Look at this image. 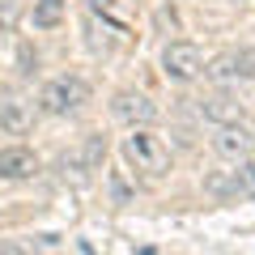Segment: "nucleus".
Wrapping results in <instances>:
<instances>
[{"instance_id": "obj_1", "label": "nucleus", "mask_w": 255, "mask_h": 255, "mask_svg": "<svg viewBox=\"0 0 255 255\" xmlns=\"http://www.w3.org/2000/svg\"><path fill=\"white\" fill-rule=\"evenodd\" d=\"M124 162L132 166V170L157 179V174L170 170V145H166L162 136H153L149 128H132L124 136Z\"/></svg>"}, {"instance_id": "obj_2", "label": "nucleus", "mask_w": 255, "mask_h": 255, "mask_svg": "<svg viewBox=\"0 0 255 255\" xmlns=\"http://www.w3.org/2000/svg\"><path fill=\"white\" fill-rule=\"evenodd\" d=\"M85 102H90V85H85L77 73L51 77V81L38 90V107H43L47 115H77Z\"/></svg>"}, {"instance_id": "obj_3", "label": "nucleus", "mask_w": 255, "mask_h": 255, "mask_svg": "<svg viewBox=\"0 0 255 255\" xmlns=\"http://www.w3.org/2000/svg\"><path fill=\"white\" fill-rule=\"evenodd\" d=\"M209 81L217 85H238V81H255V51L251 47H226L221 55H213L204 64Z\"/></svg>"}, {"instance_id": "obj_4", "label": "nucleus", "mask_w": 255, "mask_h": 255, "mask_svg": "<svg viewBox=\"0 0 255 255\" xmlns=\"http://www.w3.org/2000/svg\"><path fill=\"white\" fill-rule=\"evenodd\" d=\"M204 191L217 196V200H251L255 196V162L243 157V162H234V170H221L213 179H204Z\"/></svg>"}, {"instance_id": "obj_5", "label": "nucleus", "mask_w": 255, "mask_h": 255, "mask_svg": "<svg viewBox=\"0 0 255 255\" xmlns=\"http://www.w3.org/2000/svg\"><path fill=\"white\" fill-rule=\"evenodd\" d=\"M162 73L170 81H196L204 73V51L187 38H174V43L162 47Z\"/></svg>"}, {"instance_id": "obj_6", "label": "nucleus", "mask_w": 255, "mask_h": 255, "mask_svg": "<svg viewBox=\"0 0 255 255\" xmlns=\"http://www.w3.org/2000/svg\"><path fill=\"white\" fill-rule=\"evenodd\" d=\"M213 153L226 157V162H243V157L255 153V132L238 124H217V136H213Z\"/></svg>"}, {"instance_id": "obj_7", "label": "nucleus", "mask_w": 255, "mask_h": 255, "mask_svg": "<svg viewBox=\"0 0 255 255\" xmlns=\"http://www.w3.org/2000/svg\"><path fill=\"white\" fill-rule=\"evenodd\" d=\"M111 111H115V119H119V124H128V128H149L157 119V102L149 98V94H136V90L115 94Z\"/></svg>"}, {"instance_id": "obj_8", "label": "nucleus", "mask_w": 255, "mask_h": 255, "mask_svg": "<svg viewBox=\"0 0 255 255\" xmlns=\"http://www.w3.org/2000/svg\"><path fill=\"white\" fill-rule=\"evenodd\" d=\"M38 174V153L26 145H9L0 149V179L9 183H21V179H34Z\"/></svg>"}, {"instance_id": "obj_9", "label": "nucleus", "mask_w": 255, "mask_h": 255, "mask_svg": "<svg viewBox=\"0 0 255 255\" xmlns=\"http://www.w3.org/2000/svg\"><path fill=\"white\" fill-rule=\"evenodd\" d=\"M30 128H34V102L0 98V132H4V136H26Z\"/></svg>"}, {"instance_id": "obj_10", "label": "nucleus", "mask_w": 255, "mask_h": 255, "mask_svg": "<svg viewBox=\"0 0 255 255\" xmlns=\"http://www.w3.org/2000/svg\"><path fill=\"white\" fill-rule=\"evenodd\" d=\"M243 111L247 107L234 98V94H204L200 98V115L209 119V124H238Z\"/></svg>"}, {"instance_id": "obj_11", "label": "nucleus", "mask_w": 255, "mask_h": 255, "mask_svg": "<svg viewBox=\"0 0 255 255\" xmlns=\"http://www.w3.org/2000/svg\"><path fill=\"white\" fill-rule=\"evenodd\" d=\"M68 13V0H34V26L38 30H55Z\"/></svg>"}, {"instance_id": "obj_12", "label": "nucleus", "mask_w": 255, "mask_h": 255, "mask_svg": "<svg viewBox=\"0 0 255 255\" xmlns=\"http://www.w3.org/2000/svg\"><path fill=\"white\" fill-rule=\"evenodd\" d=\"M81 162H85V170H102V162H107V140L102 136H85Z\"/></svg>"}, {"instance_id": "obj_13", "label": "nucleus", "mask_w": 255, "mask_h": 255, "mask_svg": "<svg viewBox=\"0 0 255 255\" xmlns=\"http://www.w3.org/2000/svg\"><path fill=\"white\" fill-rule=\"evenodd\" d=\"M26 13V0H0V30H13Z\"/></svg>"}, {"instance_id": "obj_14", "label": "nucleus", "mask_w": 255, "mask_h": 255, "mask_svg": "<svg viewBox=\"0 0 255 255\" xmlns=\"http://www.w3.org/2000/svg\"><path fill=\"white\" fill-rule=\"evenodd\" d=\"M111 196H115V204H128V200H132V187H128V183H124V174H111Z\"/></svg>"}, {"instance_id": "obj_15", "label": "nucleus", "mask_w": 255, "mask_h": 255, "mask_svg": "<svg viewBox=\"0 0 255 255\" xmlns=\"http://www.w3.org/2000/svg\"><path fill=\"white\" fill-rule=\"evenodd\" d=\"M34 68H38V55L30 47H21V73H34Z\"/></svg>"}]
</instances>
